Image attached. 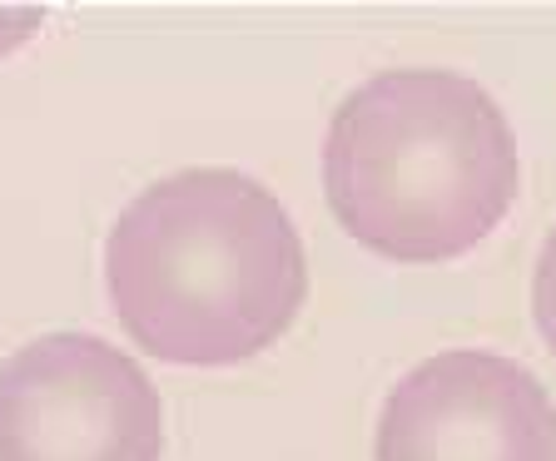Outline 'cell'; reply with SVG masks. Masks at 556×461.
<instances>
[{
  "mask_svg": "<svg viewBox=\"0 0 556 461\" xmlns=\"http://www.w3.org/2000/svg\"><path fill=\"white\" fill-rule=\"evenodd\" d=\"M119 328L150 358L229 368L299 318L308 264L293 219L239 169H179L125 204L104 239Z\"/></svg>",
  "mask_w": 556,
  "mask_h": 461,
  "instance_id": "1",
  "label": "cell"
},
{
  "mask_svg": "<svg viewBox=\"0 0 556 461\" xmlns=\"http://www.w3.org/2000/svg\"><path fill=\"white\" fill-rule=\"evenodd\" d=\"M328 208L393 264H447L507 219L521 189L497 100L452 69H382L338 104L324 150Z\"/></svg>",
  "mask_w": 556,
  "mask_h": 461,
  "instance_id": "2",
  "label": "cell"
},
{
  "mask_svg": "<svg viewBox=\"0 0 556 461\" xmlns=\"http://www.w3.org/2000/svg\"><path fill=\"white\" fill-rule=\"evenodd\" d=\"M150 372L85 333H50L0 362V461H160Z\"/></svg>",
  "mask_w": 556,
  "mask_h": 461,
  "instance_id": "3",
  "label": "cell"
},
{
  "mask_svg": "<svg viewBox=\"0 0 556 461\" xmlns=\"http://www.w3.org/2000/svg\"><path fill=\"white\" fill-rule=\"evenodd\" d=\"M378 461H556V407L521 362L452 347L388 393Z\"/></svg>",
  "mask_w": 556,
  "mask_h": 461,
  "instance_id": "4",
  "label": "cell"
},
{
  "mask_svg": "<svg viewBox=\"0 0 556 461\" xmlns=\"http://www.w3.org/2000/svg\"><path fill=\"white\" fill-rule=\"evenodd\" d=\"M532 318L542 343L556 353V229L546 233L542 258H536V278H532Z\"/></svg>",
  "mask_w": 556,
  "mask_h": 461,
  "instance_id": "5",
  "label": "cell"
},
{
  "mask_svg": "<svg viewBox=\"0 0 556 461\" xmlns=\"http://www.w3.org/2000/svg\"><path fill=\"white\" fill-rule=\"evenodd\" d=\"M35 25H40V11H0V55L21 46Z\"/></svg>",
  "mask_w": 556,
  "mask_h": 461,
  "instance_id": "6",
  "label": "cell"
}]
</instances>
